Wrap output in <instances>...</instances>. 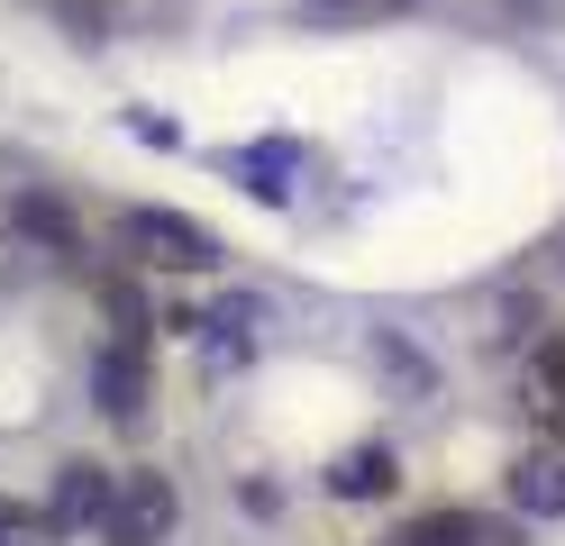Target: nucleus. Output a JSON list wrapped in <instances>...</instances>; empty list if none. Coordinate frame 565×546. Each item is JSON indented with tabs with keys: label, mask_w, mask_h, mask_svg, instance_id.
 Returning a JSON list of instances; mask_svg holds the SVG:
<instances>
[{
	"label": "nucleus",
	"mask_w": 565,
	"mask_h": 546,
	"mask_svg": "<svg viewBox=\"0 0 565 546\" xmlns=\"http://www.w3.org/2000/svg\"><path fill=\"white\" fill-rule=\"evenodd\" d=\"M511 10H529V19H556V10H565V0H511Z\"/></svg>",
	"instance_id": "nucleus-11"
},
{
	"label": "nucleus",
	"mask_w": 565,
	"mask_h": 546,
	"mask_svg": "<svg viewBox=\"0 0 565 546\" xmlns=\"http://www.w3.org/2000/svg\"><path fill=\"white\" fill-rule=\"evenodd\" d=\"M173 528V483L156 464H137V473H110V510H100V537L110 546H164Z\"/></svg>",
	"instance_id": "nucleus-2"
},
{
	"label": "nucleus",
	"mask_w": 565,
	"mask_h": 546,
	"mask_svg": "<svg viewBox=\"0 0 565 546\" xmlns=\"http://www.w3.org/2000/svg\"><path fill=\"white\" fill-rule=\"evenodd\" d=\"M0 546H64V528L46 520V510H19V501H0Z\"/></svg>",
	"instance_id": "nucleus-9"
},
{
	"label": "nucleus",
	"mask_w": 565,
	"mask_h": 546,
	"mask_svg": "<svg viewBox=\"0 0 565 546\" xmlns=\"http://www.w3.org/2000/svg\"><path fill=\"white\" fill-rule=\"evenodd\" d=\"M511 501L520 520H565V447H539L511 464Z\"/></svg>",
	"instance_id": "nucleus-6"
},
{
	"label": "nucleus",
	"mask_w": 565,
	"mask_h": 546,
	"mask_svg": "<svg viewBox=\"0 0 565 546\" xmlns=\"http://www.w3.org/2000/svg\"><path fill=\"white\" fill-rule=\"evenodd\" d=\"M402 473H393V456L383 447H347L338 464H329V492H347V501H365V492H393Z\"/></svg>",
	"instance_id": "nucleus-8"
},
{
	"label": "nucleus",
	"mask_w": 565,
	"mask_h": 546,
	"mask_svg": "<svg viewBox=\"0 0 565 546\" xmlns=\"http://www.w3.org/2000/svg\"><path fill=\"white\" fill-rule=\"evenodd\" d=\"M100 510H110V464H92V456L55 464V501H46V520L74 537V528H100Z\"/></svg>",
	"instance_id": "nucleus-4"
},
{
	"label": "nucleus",
	"mask_w": 565,
	"mask_h": 546,
	"mask_svg": "<svg viewBox=\"0 0 565 546\" xmlns=\"http://www.w3.org/2000/svg\"><path fill=\"white\" fill-rule=\"evenodd\" d=\"M10 218H19V228H28V237H46V246H74V218H64V210H55L46 192H28V201H19Z\"/></svg>",
	"instance_id": "nucleus-10"
},
{
	"label": "nucleus",
	"mask_w": 565,
	"mask_h": 546,
	"mask_svg": "<svg viewBox=\"0 0 565 546\" xmlns=\"http://www.w3.org/2000/svg\"><path fill=\"white\" fill-rule=\"evenodd\" d=\"M92 383H100V410H110V419H137V410H147V364H137V346H100Z\"/></svg>",
	"instance_id": "nucleus-7"
},
{
	"label": "nucleus",
	"mask_w": 565,
	"mask_h": 546,
	"mask_svg": "<svg viewBox=\"0 0 565 546\" xmlns=\"http://www.w3.org/2000/svg\"><path fill=\"white\" fill-rule=\"evenodd\" d=\"M119 255L147 265V274H210L220 265L210 228H192L183 210H119Z\"/></svg>",
	"instance_id": "nucleus-1"
},
{
	"label": "nucleus",
	"mask_w": 565,
	"mask_h": 546,
	"mask_svg": "<svg viewBox=\"0 0 565 546\" xmlns=\"http://www.w3.org/2000/svg\"><path fill=\"white\" fill-rule=\"evenodd\" d=\"M520 410L547 428V447H565V338H539V355L520 374Z\"/></svg>",
	"instance_id": "nucleus-5"
},
{
	"label": "nucleus",
	"mask_w": 565,
	"mask_h": 546,
	"mask_svg": "<svg viewBox=\"0 0 565 546\" xmlns=\"http://www.w3.org/2000/svg\"><path fill=\"white\" fill-rule=\"evenodd\" d=\"M383 546H520L502 520H483V510H419V520H402Z\"/></svg>",
	"instance_id": "nucleus-3"
}]
</instances>
